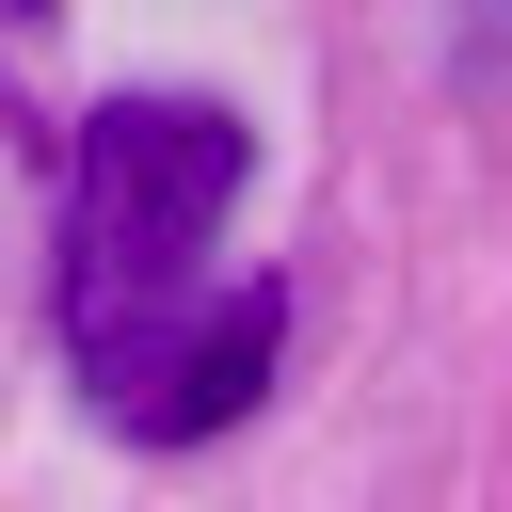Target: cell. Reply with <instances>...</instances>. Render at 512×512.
<instances>
[{
	"label": "cell",
	"mask_w": 512,
	"mask_h": 512,
	"mask_svg": "<svg viewBox=\"0 0 512 512\" xmlns=\"http://www.w3.org/2000/svg\"><path fill=\"white\" fill-rule=\"evenodd\" d=\"M272 352H288V288L256 272V288H224V304H192V336L160 352V384H144V448H192V432H224V416H256V384H272Z\"/></svg>",
	"instance_id": "7a4b0ae2"
},
{
	"label": "cell",
	"mask_w": 512,
	"mask_h": 512,
	"mask_svg": "<svg viewBox=\"0 0 512 512\" xmlns=\"http://www.w3.org/2000/svg\"><path fill=\"white\" fill-rule=\"evenodd\" d=\"M256 144L224 96H96L80 112V192H64V352L96 384V416L128 432L160 352L208 304V240L240 208Z\"/></svg>",
	"instance_id": "6da1fadb"
},
{
	"label": "cell",
	"mask_w": 512,
	"mask_h": 512,
	"mask_svg": "<svg viewBox=\"0 0 512 512\" xmlns=\"http://www.w3.org/2000/svg\"><path fill=\"white\" fill-rule=\"evenodd\" d=\"M16 16H48V0H16Z\"/></svg>",
	"instance_id": "3957f363"
}]
</instances>
